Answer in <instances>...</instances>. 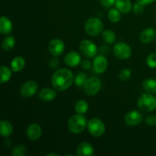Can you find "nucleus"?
<instances>
[{
  "mask_svg": "<svg viewBox=\"0 0 156 156\" xmlns=\"http://www.w3.org/2000/svg\"><path fill=\"white\" fill-rule=\"evenodd\" d=\"M74 76L69 69L62 68L58 69L52 76V85L58 91H63L68 89L73 83Z\"/></svg>",
  "mask_w": 156,
  "mask_h": 156,
  "instance_id": "obj_1",
  "label": "nucleus"
},
{
  "mask_svg": "<svg viewBox=\"0 0 156 156\" xmlns=\"http://www.w3.org/2000/svg\"><path fill=\"white\" fill-rule=\"evenodd\" d=\"M86 125V118L83 114H75L70 117L68 122L69 129L70 132L75 134H79L83 132Z\"/></svg>",
  "mask_w": 156,
  "mask_h": 156,
  "instance_id": "obj_2",
  "label": "nucleus"
},
{
  "mask_svg": "<svg viewBox=\"0 0 156 156\" xmlns=\"http://www.w3.org/2000/svg\"><path fill=\"white\" fill-rule=\"evenodd\" d=\"M138 107L144 112H151L156 108V98L152 94H144L139 98Z\"/></svg>",
  "mask_w": 156,
  "mask_h": 156,
  "instance_id": "obj_3",
  "label": "nucleus"
},
{
  "mask_svg": "<svg viewBox=\"0 0 156 156\" xmlns=\"http://www.w3.org/2000/svg\"><path fill=\"white\" fill-rule=\"evenodd\" d=\"M104 28L102 21L98 18H91L87 20L85 24V30L90 36L95 37L100 34Z\"/></svg>",
  "mask_w": 156,
  "mask_h": 156,
  "instance_id": "obj_4",
  "label": "nucleus"
},
{
  "mask_svg": "<svg viewBox=\"0 0 156 156\" xmlns=\"http://www.w3.org/2000/svg\"><path fill=\"white\" fill-rule=\"evenodd\" d=\"M102 87L101 81L99 78L92 76L87 79L84 86V91L88 96H94L100 91Z\"/></svg>",
  "mask_w": 156,
  "mask_h": 156,
  "instance_id": "obj_5",
  "label": "nucleus"
},
{
  "mask_svg": "<svg viewBox=\"0 0 156 156\" xmlns=\"http://www.w3.org/2000/svg\"><path fill=\"white\" fill-rule=\"evenodd\" d=\"M113 53L117 59L125 60L130 57L131 54H132V50H131L130 47L126 43L118 42L114 46Z\"/></svg>",
  "mask_w": 156,
  "mask_h": 156,
  "instance_id": "obj_6",
  "label": "nucleus"
},
{
  "mask_svg": "<svg viewBox=\"0 0 156 156\" xmlns=\"http://www.w3.org/2000/svg\"><path fill=\"white\" fill-rule=\"evenodd\" d=\"M87 128L89 133L93 136H101L105 132V123L98 118H93L90 120L87 123Z\"/></svg>",
  "mask_w": 156,
  "mask_h": 156,
  "instance_id": "obj_7",
  "label": "nucleus"
},
{
  "mask_svg": "<svg viewBox=\"0 0 156 156\" xmlns=\"http://www.w3.org/2000/svg\"><path fill=\"white\" fill-rule=\"evenodd\" d=\"M79 49L82 54L87 58H93L97 56L98 49L95 44L89 40H84L81 42Z\"/></svg>",
  "mask_w": 156,
  "mask_h": 156,
  "instance_id": "obj_8",
  "label": "nucleus"
},
{
  "mask_svg": "<svg viewBox=\"0 0 156 156\" xmlns=\"http://www.w3.org/2000/svg\"><path fill=\"white\" fill-rule=\"evenodd\" d=\"M38 85L34 81H27L21 87L20 93L24 98H30L36 94L37 91Z\"/></svg>",
  "mask_w": 156,
  "mask_h": 156,
  "instance_id": "obj_9",
  "label": "nucleus"
},
{
  "mask_svg": "<svg viewBox=\"0 0 156 156\" xmlns=\"http://www.w3.org/2000/svg\"><path fill=\"white\" fill-rule=\"evenodd\" d=\"M143 120V114L138 111H131L126 114L124 117L125 123L130 126H137Z\"/></svg>",
  "mask_w": 156,
  "mask_h": 156,
  "instance_id": "obj_10",
  "label": "nucleus"
},
{
  "mask_svg": "<svg viewBox=\"0 0 156 156\" xmlns=\"http://www.w3.org/2000/svg\"><path fill=\"white\" fill-rule=\"evenodd\" d=\"M48 50L53 56H59L65 50V45L60 39H53L49 44Z\"/></svg>",
  "mask_w": 156,
  "mask_h": 156,
  "instance_id": "obj_11",
  "label": "nucleus"
},
{
  "mask_svg": "<svg viewBox=\"0 0 156 156\" xmlns=\"http://www.w3.org/2000/svg\"><path fill=\"white\" fill-rule=\"evenodd\" d=\"M26 135L29 140L32 141H37L41 138L42 135V129L37 123H31L29 125L26 130Z\"/></svg>",
  "mask_w": 156,
  "mask_h": 156,
  "instance_id": "obj_12",
  "label": "nucleus"
},
{
  "mask_svg": "<svg viewBox=\"0 0 156 156\" xmlns=\"http://www.w3.org/2000/svg\"><path fill=\"white\" fill-rule=\"evenodd\" d=\"M93 67L94 71L98 74L105 73L108 68V59L104 55L96 56L93 62Z\"/></svg>",
  "mask_w": 156,
  "mask_h": 156,
  "instance_id": "obj_13",
  "label": "nucleus"
},
{
  "mask_svg": "<svg viewBox=\"0 0 156 156\" xmlns=\"http://www.w3.org/2000/svg\"><path fill=\"white\" fill-rule=\"evenodd\" d=\"M94 154V148L92 145L88 142L80 143L76 149V155L78 156H92Z\"/></svg>",
  "mask_w": 156,
  "mask_h": 156,
  "instance_id": "obj_14",
  "label": "nucleus"
},
{
  "mask_svg": "<svg viewBox=\"0 0 156 156\" xmlns=\"http://www.w3.org/2000/svg\"><path fill=\"white\" fill-rule=\"evenodd\" d=\"M81 56L78 52L70 51L65 56V63L68 66L76 67L80 63Z\"/></svg>",
  "mask_w": 156,
  "mask_h": 156,
  "instance_id": "obj_15",
  "label": "nucleus"
},
{
  "mask_svg": "<svg viewBox=\"0 0 156 156\" xmlns=\"http://www.w3.org/2000/svg\"><path fill=\"white\" fill-rule=\"evenodd\" d=\"M156 37V32L152 27L145 29L140 34V41L144 44H149L155 41Z\"/></svg>",
  "mask_w": 156,
  "mask_h": 156,
  "instance_id": "obj_16",
  "label": "nucleus"
},
{
  "mask_svg": "<svg viewBox=\"0 0 156 156\" xmlns=\"http://www.w3.org/2000/svg\"><path fill=\"white\" fill-rule=\"evenodd\" d=\"M38 96L43 101L49 102L56 98V92L51 88H44L40 91V92L38 93Z\"/></svg>",
  "mask_w": 156,
  "mask_h": 156,
  "instance_id": "obj_17",
  "label": "nucleus"
},
{
  "mask_svg": "<svg viewBox=\"0 0 156 156\" xmlns=\"http://www.w3.org/2000/svg\"><path fill=\"white\" fill-rule=\"evenodd\" d=\"M12 27L11 20L5 16H2L0 18V32L2 34H8L12 32Z\"/></svg>",
  "mask_w": 156,
  "mask_h": 156,
  "instance_id": "obj_18",
  "label": "nucleus"
},
{
  "mask_svg": "<svg viewBox=\"0 0 156 156\" xmlns=\"http://www.w3.org/2000/svg\"><path fill=\"white\" fill-rule=\"evenodd\" d=\"M116 9H118L122 13H128L133 9L130 0H116Z\"/></svg>",
  "mask_w": 156,
  "mask_h": 156,
  "instance_id": "obj_19",
  "label": "nucleus"
},
{
  "mask_svg": "<svg viewBox=\"0 0 156 156\" xmlns=\"http://www.w3.org/2000/svg\"><path fill=\"white\" fill-rule=\"evenodd\" d=\"M13 133V126L12 123L6 120H2L0 122V133L2 136L8 137Z\"/></svg>",
  "mask_w": 156,
  "mask_h": 156,
  "instance_id": "obj_20",
  "label": "nucleus"
},
{
  "mask_svg": "<svg viewBox=\"0 0 156 156\" xmlns=\"http://www.w3.org/2000/svg\"><path fill=\"white\" fill-rule=\"evenodd\" d=\"M25 66V60L22 56H16L11 62V69L15 73L21 71Z\"/></svg>",
  "mask_w": 156,
  "mask_h": 156,
  "instance_id": "obj_21",
  "label": "nucleus"
},
{
  "mask_svg": "<svg viewBox=\"0 0 156 156\" xmlns=\"http://www.w3.org/2000/svg\"><path fill=\"white\" fill-rule=\"evenodd\" d=\"M143 88L149 94L156 93V80L154 79H147L143 82Z\"/></svg>",
  "mask_w": 156,
  "mask_h": 156,
  "instance_id": "obj_22",
  "label": "nucleus"
},
{
  "mask_svg": "<svg viewBox=\"0 0 156 156\" xmlns=\"http://www.w3.org/2000/svg\"><path fill=\"white\" fill-rule=\"evenodd\" d=\"M15 45V40L13 37L8 36L5 38L2 43V47L5 51H9L14 48Z\"/></svg>",
  "mask_w": 156,
  "mask_h": 156,
  "instance_id": "obj_23",
  "label": "nucleus"
},
{
  "mask_svg": "<svg viewBox=\"0 0 156 156\" xmlns=\"http://www.w3.org/2000/svg\"><path fill=\"white\" fill-rule=\"evenodd\" d=\"M12 69H9V67L2 66L0 68V73H1V83L3 84L5 82H7L12 76Z\"/></svg>",
  "mask_w": 156,
  "mask_h": 156,
  "instance_id": "obj_24",
  "label": "nucleus"
},
{
  "mask_svg": "<svg viewBox=\"0 0 156 156\" xmlns=\"http://www.w3.org/2000/svg\"><path fill=\"white\" fill-rule=\"evenodd\" d=\"M108 19L112 23H117L121 19V14L117 9H111L108 12Z\"/></svg>",
  "mask_w": 156,
  "mask_h": 156,
  "instance_id": "obj_25",
  "label": "nucleus"
},
{
  "mask_svg": "<svg viewBox=\"0 0 156 156\" xmlns=\"http://www.w3.org/2000/svg\"><path fill=\"white\" fill-rule=\"evenodd\" d=\"M75 109H76V111L77 114H84L88 111V104L85 100H79L76 104Z\"/></svg>",
  "mask_w": 156,
  "mask_h": 156,
  "instance_id": "obj_26",
  "label": "nucleus"
},
{
  "mask_svg": "<svg viewBox=\"0 0 156 156\" xmlns=\"http://www.w3.org/2000/svg\"><path fill=\"white\" fill-rule=\"evenodd\" d=\"M102 38L108 44H114L116 40V34L113 30H105L102 32Z\"/></svg>",
  "mask_w": 156,
  "mask_h": 156,
  "instance_id": "obj_27",
  "label": "nucleus"
},
{
  "mask_svg": "<svg viewBox=\"0 0 156 156\" xmlns=\"http://www.w3.org/2000/svg\"><path fill=\"white\" fill-rule=\"evenodd\" d=\"M87 79H88V78H87V75L85 74V73H78L76 76V77H75L74 82L76 86L82 87L85 86Z\"/></svg>",
  "mask_w": 156,
  "mask_h": 156,
  "instance_id": "obj_28",
  "label": "nucleus"
},
{
  "mask_svg": "<svg viewBox=\"0 0 156 156\" xmlns=\"http://www.w3.org/2000/svg\"><path fill=\"white\" fill-rule=\"evenodd\" d=\"M27 154V149L23 145H17L13 148L12 155L14 156H24Z\"/></svg>",
  "mask_w": 156,
  "mask_h": 156,
  "instance_id": "obj_29",
  "label": "nucleus"
},
{
  "mask_svg": "<svg viewBox=\"0 0 156 156\" xmlns=\"http://www.w3.org/2000/svg\"><path fill=\"white\" fill-rule=\"evenodd\" d=\"M131 75H132V73L129 69H123L119 73V79L122 81H126L130 79Z\"/></svg>",
  "mask_w": 156,
  "mask_h": 156,
  "instance_id": "obj_30",
  "label": "nucleus"
},
{
  "mask_svg": "<svg viewBox=\"0 0 156 156\" xmlns=\"http://www.w3.org/2000/svg\"><path fill=\"white\" fill-rule=\"evenodd\" d=\"M146 64L149 67L152 69L156 68V53H151L148 56L146 59Z\"/></svg>",
  "mask_w": 156,
  "mask_h": 156,
  "instance_id": "obj_31",
  "label": "nucleus"
},
{
  "mask_svg": "<svg viewBox=\"0 0 156 156\" xmlns=\"http://www.w3.org/2000/svg\"><path fill=\"white\" fill-rule=\"evenodd\" d=\"M143 10H144V5H143L140 4L138 2L134 3L133 6V11L134 13L138 15V14L142 13L143 12Z\"/></svg>",
  "mask_w": 156,
  "mask_h": 156,
  "instance_id": "obj_32",
  "label": "nucleus"
},
{
  "mask_svg": "<svg viewBox=\"0 0 156 156\" xmlns=\"http://www.w3.org/2000/svg\"><path fill=\"white\" fill-rule=\"evenodd\" d=\"M146 123L150 126H155L156 125V116L153 115V114L148 115L147 117H146Z\"/></svg>",
  "mask_w": 156,
  "mask_h": 156,
  "instance_id": "obj_33",
  "label": "nucleus"
},
{
  "mask_svg": "<svg viewBox=\"0 0 156 156\" xmlns=\"http://www.w3.org/2000/svg\"><path fill=\"white\" fill-rule=\"evenodd\" d=\"M59 60L58 59L57 56H53V57L50 59V62H49V66H50L52 69H55L59 66Z\"/></svg>",
  "mask_w": 156,
  "mask_h": 156,
  "instance_id": "obj_34",
  "label": "nucleus"
},
{
  "mask_svg": "<svg viewBox=\"0 0 156 156\" xmlns=\"http://www.w3.org/2000/svg\"><path fill=\"white\" fill-rule=\"evenodd\" d=\"M100 2L102 5L106 8H109L115 5L116 0H100Z\"/></svg>",
  "mask_w": 156,
  "mask_h": 156,
  "instance_id": "obj_35",
  "label": "nucleus"
},
{
  "mask_svg": "<svg viewBox=\"0 0 156 156\" xmlns=\"http://www.w3.org/2000/svg\"><path fill=\"white\" fill-rule=\"evenodd\" d=\"M91 66V62L88 59H85L82 62V67L84 69H89Z\"/></svg>",
  "mask_w": 156,
  "mask_h": 156,
  "instance_id": "obj_36",
  "label": "nucleus"
},
{
  "mask_svg": "<svg viewBox=\"0 0 156 156\" xmlns=\"http://www.w3.org/2000/svg\"><path fill=\"white\" fill-rule=\"evenodd\" d=\"M111 51V48L108 46H101L100 48V52L102 54H108Z\"/></svg>",
  "mask_w": 156,
  "mask_h": 156,
  "instance_id": "obj_37",
  "label": "nucleus"
},
{
  "mask_svg": "<svg viewBox=\"0 0 156 156\" xmlns=\"http://www.w3.org/2000/svg\"><path fill=\"white\" fill-rule=\"evenodd\" d=\"M136 1L138 2L139 3H140V4L143 5H149L150 4V3L153 2L155 0H136Z\"/></svg>",
  "mask_w": 156,
  "mask_h": 156,
  "instance_id": "obj_38",
  "label": "nucleus"
},
{
  "mask_svg": "<svg viewBox=\"0 0 156 156\" xmlns=\"http://www.w3.org/2000/svg\"><path fill=\"white\" fill-rule=\"evenodd\" d=\"M47 156H51V155H58V156H59V154H57V153H54V152H53V153H49V154H47Z\"/></svg>",
  "mask_w": 156,
  "mask_h": 156,
  "instance_id": "obj_39",
  "label": "nucleus"
}]
</instances>
